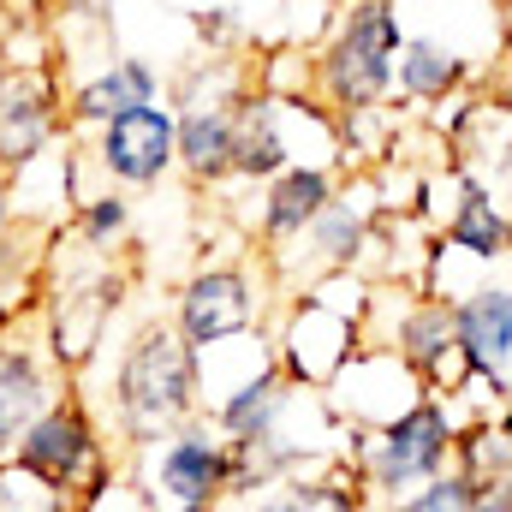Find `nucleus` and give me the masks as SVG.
<instances>
[{"instance_id": "1", "label": "nucleus", "mask_w": 512, "mask_h": 512, "mask_svg": "<svg viewBox=\"0 0 512 512\" xmlns=\"http://www.w3.org/2000/svg\"><path fill=\"white\" fill-rule=\"evenodd\" d=\"M203 411V352L167 328L143 322L114 364V423L126 447H155Z\"/></svg>"}, {"instance_id": "2", "label": "nucleus", "mask_w": 512, "mask_h": 512, "mask_svg": "<svg viewBox=\"0 0 512 512\" xmlns=\"http://www.w3.org/2000/svg\"><path fill=\"white\" fill-rule=\"evenodd\" d=\"M6 459H12L18 471H30L60 507H96L102 489H108V477H114L108 447H102V429H96L84 393H72V387H60V393L30 417V429L12 441Z\"/></svg>"}, {"instance_id": "3", "label": "nucleus", "mask_w": 512, "mask_h": 512, "mask_svg": "<svg viewBox=\"0 0 512 512\" xmlns=\"http://www.w3.org/2000/svg\"><path fill=\"white\" fill-rule=\"evenodd\" d=\"M399 6L393 0H352L316 54V96L328 114H376L393 96V54H399Z\"/></svg>"}, {"instance_id": "4", "label": "nucleus", "mask_w": 512, "mask_h": 512, "mask_svg": "<svg viewBox=\"0 0 512 512\" xmlns=\"http://www.w3.org/2000/svg\"><path fill=\"white\" fill-rule=\"evenodd\" d=\"M453 441H459V417L447 411L441 393H423L417 405H405L399 417H387L382 435L364 441V489H382L387 501H399L405 489L429 483L435 471L453 465Z\"/></svg>"}, {"instance_id": "5", "label": "nucleus", "mask_w": 512, "mask_h": 512, "mask_svg": "<svg viewBox=\"0 0 512 512\" xmlns=\"http://www.w3.org/2000/svg\"><path fill=\"white\" fill-rule=\"evenodd\" d=\"M149 489H155V501L185 507V512L221 507L227 489H233V441L215 423H203V417L179 423L167 441H155Z\"/></svg>"}, {"instance_id": "6", "label": "nucleus", "mask_w": 512, "mask_h": 512, "mask_svg": "<svg viewBox=\"0 0 512 512\" xmlns=\"http://www.w3.org/2000/svg\"><path fill=\"white\" fill-rule=\"evenodd\" d=\"M96 167L120 191H149L179 167V114L167 102H143L96 126Z\"/></svg>"}, {"instance_id": "7", "label": "nucleus", "mask_w": 512, "mask_h": 512, "mask_svg": "<svg viewBox=\"0 0 512 512\" xmlns=\"http://www.w3.org/2000/svg\"><path fill=\"white\" fill-rule=\"evenodd\" d=\"M393 352H399V370L423 393H447L453 399L459 387L471 382L465 352H459V328H453V298H417L399 316Z\"/></svg>"}, {"instance_id": "8", "label": "nucleus", "mask_w": 512, "mask_h": 512, "mask_svg": "<svg viewBox=\"0 0 512 512\" xmlns=\"http://www.w3.org/2000/svg\"><path fill=\"white\" fill-rule=\"evenodd\" d=\"M251 322H256V292H251V274H245V268H197V274L179 286V316H173V328H179L197 352L251 334Z\"/></svg>"}, {"instance_id": "9", "label": "nucleus", "mask_w": 512, "mask_h": 512, "mask_svg": "<svg viewBox=\"0 0 512 512\" xmlns=\"http://www.w3.org/2000/svg\"><path fill=\"white\" fill-rule=\"evenodd\" d=\"M453 328H459V352L471 382L489 387L495 405H507L512 393V298L507 286H477L465 298H453Z\"/></svg>"}, {"instance_id": "10", "label": "nucleus", "mask_w": 512, "mask_h": 512, "mask_svg": "<svg viewBox=\"0 0 512 512\" xmlns=\"http://www.w3.org/2000/svg\"><path fill=\"white\" fill-rule=\"evenodd\" d=\"M54 131H60V84H54V72L18 66L0 84V167L24 173L54 143Z\"/></svg>"}, {"instance_id": "11", "label": "nucleus", "mask_w": 512, "mask_h": 512, "mask_svg": "<svg viewBox=\"0 0 512 512\" xmlns=\"http://www.w3.org/2000/svg\"><path fill=\"white\" fill-rule=\"evenodd\" d=\"M334 167H322V161H286L274 179H268V191H262V245L268 251H280V245H298L304 239V227L334 203Z\"/></svg>"}, {"instance_id": "12", "label": "nucleus", "mask_w": 512, "mask_h": 512, "mask_svg": "<svg viewBox=\"0 0 512 512\" xmlns=\"http://www.w3.org/2000/svg\"><path fill=\"white\" fill-rule=\"evenodd\" d=\"M239 102H185L179 114V173L191 185H221L233 179V114Z\"/></svg>"}, {"instance_id": "13", "label": "nucleus", "mask_w": 512, "mask_h": 512, "mask_svg": "<svg viewBox=\"0 0 512 512\" xmlns=\"http://www.w3.org/2000/svg\"><path fill=\"white\" fill-rule=\"evenodd\" d=\"M143 102H161V72L149 66V60H108L96 78H84L78 90H72V102H66V120L72 126H108L114 114H126V108H143Z\"/></svg>"}, {"instance_id": "14", "label": "nucleus", "mask_w": 512, "mask_h": 512, "mask_svg": "<svg viewBox=\"0 0 512 512\" xmlns=\"http://www.w3.org/2000/svg\"><path fill=\"white\" fill-rule=\"evenodd\" d=\"M60 393L48 358L24 340H0V459L12 453V441L30 429V417Z\"/></svg>"}, {"instance_id": "15", "label": "nucleus", "mask_w": 512, "mask_h": 512, "mask_svg": "<svg viewBox=\"0 0 512 512\" xmlns=\"http://www.w3.org/2000/svg\"><path fill=\"white\" fill-rule=\"evenodd\" d=\"M233 114H239V126H233V179L268 185V179L292 161V143H286V131H280V96L245 90Z\"/></svg>"}, {"instance_id": "16", "label": "nucleus", "mask_w": 512, "mask_h": 512, "mask_svg": "<svg viewBox=\"0 0 512 512\" xmlns=\"http://www.w3.org/2000/svg\"><path fill=\"white\" fill-rule=\"evenodd\" d=\"M465 78H471V60L441 36H405L393 54V90L405 102H447L465 90Z\"/></svg>"}, {"instance_id": "17", "label": "nucleus", "mask_w": 512, "mask_h": 512, "mask_svg": "<svg viewBox=\"0 0 512 512\" xmlns=\"http://www.w3.org/2000/svg\"><path fill=\"white\" fill-rule=\"evenodd\" d=\"M441 245L477 256V262H507V256H512V215L495 203V191H489V185L459 179V209L447 215Z\"/></svg>"}, {"instance_id": "18", "label": "nucleus", "mask_w": 512, "mask_h": 512, "mask_svg": "<svg viewBox=\"0 0 512 512\" xmlns=\"http://www.w3.org/2000/svg\"><path fill=\"white\" fill-rule=\"evenodd\" d=\"M286 405H292V376H286L280 364H262L256 376H245L233 393L215 399L209 423H215L227 441H239V435H262V429H274V423L286 417Z\"/></svg>"}, {"instance_id": "19", "label": "nucleus", "mask_w": 512, "mask_h": 512, "mask_svg": "<svg viewBox=\"0 0 512 512\" xmlns=\"http://www.w3.org/2000/svg\"><path fill=\"white\" fill-rule=\"evenodd\" d=\"M298 245H310V262L316 268H352L364 256V245H370V209L334 191V203L304 227Z\"/></svg>"}, {"instance_id": "20", "label": "nucleus", "mask_w": 512, "mask_h": 512, "mask_svg": "<svg viewBox=\"0 0 512 512\" xmlns=\"http://www.w3.org/2000/svg\"><path fill=\"white\" fill-rule=\"evenodd\" d=\"M453 465L477 483V489H495V483H512V417H483L471 429H459L453 441Z\"/></svg>"}, {"instance_id": "21", "label": "nucleus", "mask_w": 512, "mask_h": 512, "mask_svg": "<svg viewBox=\"0 0 512 512\" xmlns=\"http://www.w3.org/2000/svg\"><path fill=\"white\" fill-rule=\"evenodd\" d=\"M399 512H477V483L459 471V465H447V471H435L429 483H417V489H405Z\"/></svg>"}, {"instance_id": "22", "label": "nucleus", "mask_w": 512, "mask_h": 512, "mask_svg": "<svg viewBox=\"0 0 512 512\" xmlns=\"http://www.w3.org/2000/svg\"><path fill=\"white\" fill-rule=\"evenodd\" d=\"M126 233H131V203L120 197V185L102 191V197H84V203H78V239H84V245L108 251V245H120Z\"/></svg>"}, {"instance_id": "23", "label": "nucleus", "mask_w": 512, "mask_h": 512, "mask_svg": "<svg viewBox=\"0 0 512 512\" xmlns=\"http://www.w3.org/2000/svg\"><path fill=\"white\" fill-rule=\"evenodd\" d=\"M364 477H298L286 507H322V512H346V507H364Z\"/></svg>"}, {"instance_id": "24", "label": "nucleus", "mask_w": 512, "mask_h": 512, "mask_svg": "<svg viewBox=\"0 0 512 512\" xmlns=\"http://www.w3.org/2000/svg\"><path fill=\"white\" fill-rule=\"evenodd\" d=\"M60 18H108V0H48Z\"/></svg>"}, {"instance_id": "25", "label": "nucleus", "mask_w": 512, "mask_h": 512, "mask_svg": "<svg viewBox=\"0 0 512 512\" xmlns=\"http://www.w3.org/2000/svg\"><path fill=\"white\" fill-rule=\"evenodd\" d=\"M197 30H203V42H221V36H227V6H215V12H197Z\"/></svg>"}, {"instance_id": "26", "label": "nucleus", "mask_w": 512, "mask_h": 512, "mask_svg": "<svg viewBox=\"0 0 512 512\" xmlns=\"http://www.w3.org/2000/svg\"><path fill=\"white\" fill-rule=\"evenodd\" d=\"M12 227V173L0 167V233Z\"/></svg>"}, {"instance_id": "27", "label": "nucleus", "mask_w": 512, "mask_h": 512, "mask_svg": "<svg viewBox=\"0 0 512 512\" xmlns=\"http://www.w3.org/2000/svg\"><path fill=\"white\" fill-rule=\"evenodd\" d=\"M507 417H512V393H507Z\"/></svg>"}, {"instance_id": "28", "label": "nucleus", "mask_w": 512, "mask_h": 512, "mask_svg": "<svg viewBox=\"0 0 512 512\" xmlns=\"http://www.w3.org/2000/svg\"><path fill=\"white\" fill-rule=\"evenodd\" d=\"M507 298H512V286H507Z\"/></svg>"}]
</instances>
